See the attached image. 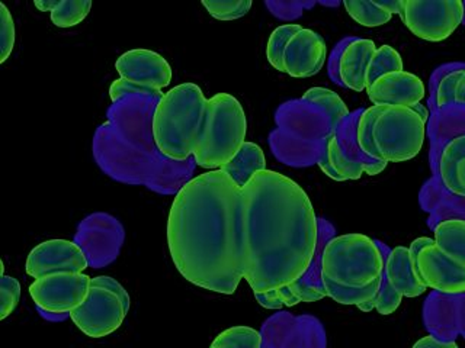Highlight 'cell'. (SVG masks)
Returning <instances> with one entry per match:
<instances>
[{
	"label": "cell",
	"mask_w": 465,
	"mask_h": 348,
	"mask_svg": "<svg viewBox=\"0 0 465 348\" xmlns=\"http://www.w3.org/2000/svg\"><path fill=\"white\" fill-rule=\"evenodd\" d=\"M382 106H370L361 113L360 121H358V130H356V140L360 145L361 151L365 156L372 160H380L377 150L372 144V127H374L375 120L381 112Z\"/></svg>",
	"instance_id": "484cf974"
},
{
	"label": "cell",
	"mask_w": 465,
	"mask_h": 348,
	"mask_svg": "<svg viewBox=\"0 0 465 348\" xmlns=\"http://www.w3.org/2000/svg\"><path fill=\"white\" fill-rule=\"evenodd\" d=\"M372 40H353L346 45L339 58V79L353 92L367 91V72L371 58L377 51Z\"/></svg>",
	"instance_id": "4fadbf2b"
},
{
	"label": "cell",
	"mask_w": 465,
	"mask_h": 348,
	"mask_svg": "<svg viewBox=\"0 0 465 348\" xmlns=\"http://www.w3.org/2000/svg\"><path fill=\"white\" fill-rule=\"evenodd\" d=\"M115 69L121 79L142 89L144 93H159L171 84L173 77L171 64L166 62V58L156 51L144 48L124 53L116 60Z\"/></svg>",
	"instance_id": "ba28073f"
},
{
	"label": "cell",
	"mask_w": 465,
	"mask_h": 348,
	"mask_svg": "<svg viewBox=\"0 0 465 348\" xmlns=\"http://www.w3.org/2000/svg\"><path fill=\"white\" fill-rule=\"evenodd\" d=\"M440 180L448 192L465 198V135L452 138L440 159Z\"/></svg>",
	"instance_id": "9a60e30c"
},
{
	"label": "cell",
	"mask_w": 465,
	"mask_h": 348,
	"mask_svg": "<svg viewBox=\"0 0 465 348\" xmlns=\"http://www.w3.org/2000/svg\"><path fill=\"white\" fill-rule=\"evenodd\" d=\"M89 266L86 254L69 239H48L34 246L25 263L26 275L34 279L53 273H84Z\"/></svg>",
	"instance_id": "9c48e42d"
},
{
	"label": "cell",
	"mask_w": 465,
	"mask_h": 348,
	"mask_svg": "<svg viewBox=\"0 0 465 348\" xmlns=\"http://www.w3.org/2000/svg\"><path fill=\"white\" fill-rule=\"evenodd\" d=\"M387 164L389 163L382 160H372L371 163H363V173H367L368 176H377L384 170Z\"/></svg>",
	"instance_id": "f35d334b"
},
{
	"label": "cell",
	"mask_w": 465,
	"mask_h": 348,
	"mask_svg": "<svg viewBox=\"0 0 465 348\" xmlns=\"http://www.w3.org/2000/svg\"><path fill=\"white\" fill-rule=\"evenodd\" d=\"M384 279L403 297H418L428 290L419 277L418 267L411 261L409 246L392 248L389 257L385 258Z\"/></svg>",
	"instance_id": "5bb4252c"
},
{
	"label": "cell",
	"mask_w": 465,
	"mask_h": 348,
	"mask_svg": "<svg viewBox=\"0 0 465 348\" xmlns=\"http://www.w3.org/2000/svg\"><path fill=\"white\" fill-rule=\"evenodd\" d=\"M426 123L411 108L382 106L372 127V144L387 163L414 159L425 144Z\"/></svg>",
	"instance_id": "277c9868"
},
{
	"label": "cell",
	"mask_w": 465,
	"mask_h": 348,
	"mask_svg": "<svg viewBox=\"0 0 465 348\" xmlns=\"http://www.w3.org/2000/svg\"><path fill=\"white\" fill-rule=\"evenodd\" d=\"M302 26L300 24H285V25L275 28L271 36H269L268 45H266V58L269 64L278 72H285L283 70V53L287 48L288 41L302 31Z\"/></svg>",
	"instance_id": "d4e9b609"
},
{
	"label": "cell",
	"mask_w": 465,
	"mask_h": 348,
	"mask_svg": "<svg viewBox=\"0 0 465 348\" xmlns=\"http://www.w3.org/2000/svg\"><path fill=\"white\" fill-rule=\"evenodd\" d=\"M21 283L12 276L2 275L0 279V319L7 318L21 301Z\"/></svg>",
	"instance_id": "83f0119b"
},
{
	"label": "cell",
	"mask_w": 465,
	"mask_h": 348,
	"mask_svg": "<svg viewBox=\"0 0 465 348\" xmlns=\"http://www.w3.org/2000/svg\"><path fill=\"white\" fill-rule=\"evenodd\" d=\"M382 282H384V277L378 279L377 282L371 283L370 286L367 287H345L339 286L331 280L322 279V286L326 290L327 296L333 299L334 302L358 306L363 302L377 297L378 292L381 289Z\"/></svg>",
	"instance_id": "d6986e66"
},
{
	"label": "cell",
	"mask_w": 465,
	"mask_h": 348,
	"mask_svg": "<svg viewBox=\"0 0 465 348\" xmlns=\"http://www.w3.org/2000/svg\"><path fill=\"white\" fill-rule=\"evenodd\" d=\"M220 170L229 174L237 185L244 186L259 171L266 170V157L263 150L254 142L246 141L236 157Z\"/></svg>",
	"instance_id": "2e32d148"
},
{
	"label": "cell",
	"mask_w": 465,
	"mask_h": 348,
	"mask_svg": "<svg viewBox=\"0 0 465 348\" xmlns=\"http://www.w3.org/2000/svg\"><path fill=\"white\" fill-rule=\"evenodd\" d=\"M0 63L6 62L11 57L12 51L15 47V40H16V31H15V22L12 14L7 9L6 5H0Z\"/></svg>",
	"instance_id": "f1b7e54d"
},
{
	"label": "cell",
	"mask_w": 465,
	"mask_h": 348,
	"mask_svg": "<svg viewBox=\"0 0 465 348\" xmlns=\"http://www.w3.org/2000/svg\"><path fill=\"white\" fill-rule=\"evenodd\" d=\"M291 292L294 294L295 299L298 304L305 302V304H312V302L322 301L323 297H326V290L323 286H316V285H310V283L304 282L302 279L295 280L294 283L288 285Z\"/></svg>",
	"instance_id": "1f68e13d"
},
{
	"label": "cell",
	"mask_w": 465,
	"mask_h": 348,
	"mask_svg": "<svg viewBox=\"0 0 465 348\" xmlns=\"http://www.w3.org/2000/svg\"><path fill=\"white\" fill-rule=\"evenodd\" d=\"M329 163L331 164L336 173L341 176L343 180H360L363 174V163L353 161L346 156L341 150V142L338 137L331 132L327 137L326 150H324Z\"/></svg>",
	"instance_id": "44dd1931"
},
{
	"label": "cell",
	"mask_w": 465,
	"mask_h": 348,
	"mask_svg": "<svg viewBox=\"0 0 465 348\" xmlns=\"http://www.w3.org/2000/svg\"><path fill=\"white\" fill-rule=\"evenodd\" d=\"M92 279L84 273H53L34 280L29 295L38 308L48 314H72L86 301Z\"/></svg>",
	"instance_id": "8992f818"
},
{
	"label": "cell",
	"mask_w": 465,
	"mask_h": 348,
	"mask_svg": "<svg viewBox=\"0 0 465 348\" xmlns=\"http://www.w3.org/2000/svg\"><path fill=\"white\" fill-rule=\"evenodd\" d=\"M128 93H144V92L128 83V82H125L124 79L115 80V82L111 84V89H109V96H111V101L113 102L120 101L123 96Z\"/></svg>",
	"instance_id": "836d02e7"
},
{
	"label": "cell",
	"mask_w": 465,
	"mask_h": 348,
	"mask_svg": "<svg viewBox=\"0 0 465 348\" xmlns=\"http://www.w3.org/2000/svg\"><path fill=\"white\" fill-rule=\"evenodd\" d=\"M346 12L349 16L360 24V25L367 26V28H377V26L385 25L391 21L392 14L384 11L382 7L378 6L377 2L371 0H352V2H343Z\"/></svg>",
	"instance_id": "7402d4cb"
},
{
	"label": "cell",
	"mask_w": 465,
	"mask_h": 348,
	"mask_svg": "<svg viewBox=\"0 0 465 348\" xmlns=\"http://www.w3.org/2000/svg\"><path fill=\"white\" fill-rule=\"evenodd\" d=\"M462 70H454L440 79L438 84V91H436V105L438 108H447L450 103H455V91H457V84L461 79Z\"/></svg>",
	"instance_id": "f546056e"
},
{
	"label": "cell",
	"mask_w": 465,
	"mask_h": 348,
	"mask_svg": "<svg viewBox=\"0 0 465 348\" xmlns=\"http://www.w3.org/2000/svg\"><path fill=\"white\" fill-rule=\"evenodd\" d=\"M432 244H435V239L429 238V237H420V238L414 239L413 243L409 246L411 261H413L414 265H416V261H418L419 253H420L425 246H432Z\"/></svg>",
	"instance_id": "8d00e7d4"
},
{
	"label": "cell",
	"mask_w": 465,
	"mask_h": 348,
	"mask_svg": "<svg viewBox=\"0 0 465 348\" xmlns=\"http://www.w3.org/2000/svg\"><path fill=\"white\" fill-rule=\"evenodd\" d=\"M127 314L118 295L104 287L92 286L86 301L70 314V318L87 337L104 338L123 325Z\"/></svg>",
	"instance_id": "52a82bcc"
},
{
	"label": "cell",
	"mask_w": 465,
	"mask_h": 348,
	"mask_svg": "<svg viewBox=\"0 0 465 348\" xmlns=\"http://www.w3.org/2000/svg\"><path fill=\"white\" fill-rule=\"evenodd\" d=\"M403 58L399 54V51L394 50L391 45L378 47L368 65L367 89L378 77L384 76L387 72H403Z\"/></svg>",
	"instance_id": "603a6c76"
},
{
	"label": "cell",
	"mask_w": 465,
	"mask_h": 348,
	"mask_svg": "<svg viewBox=\"0 0 465 348\" xmlns=\"http://www.w3.org/2000/svg\"><path fill=\"white\" fill-rule=\"evenodd\" d=\"M319 241L312 200L297 181L259 171L246 185L222 170L186 181L172 203L167 246L183 279L232 295L242 280L253 294L302 279Z\"/></svg>",
	"instance_id": "6da1fadb"
},
{
	"label": "cell",
	"mask_w": 465,
	"mask_h": 348,
	"mask_svg": "<svg viewBox=\"0 0 465 348\" xmlns=\"http://www.w3.org/2000/svg\"><path fill=\"white\" fill-rule=\"evenodd\" d=\"M153 138L160 154L174 161L193 157L196 166L220 170L246 142L243 106L232 94L203 96L195 83L164 93L153 115Z\"/></svg>",
	"instance_id": "7a4b0ae2"
},
{
	"label": "cell",
	"mask_w": 465,
	"mask_h": 348,
	"mask_svg": "<svg viewBox=\"0 0 465 348\" xmlns=\"http://www.w3.org/2000/svg\"><path fill=\"white\" fill-rule=\"evenodd\" d=\"M92 286L104 287V289L111 290V292H114V294L121 297V301L125 304L127 311L130 309L131 299L130 295H128V290H125V287H124L118 280L113 279V277H109V276H98V277L92 279Z\"/></svg>",
	"instance_id": "d6a6232c"
},
{
	"label": "cell",
	"mask_w": 465,
	"mask_h": 348,
	"mask_svg": "<svg viewBox=\"0 0 465 348\" xmlns=\"http://www.w3.org/2000/svg\"><path fill=\"white\" fill-rule=\"evenodd\" d=\"M377 297H374V299H370V301L363 302V304H358V309H361L362 312H371L374 311L375 309V304H377Z\"/></svg>",
	"instance_id": "7bdbcfd3"
},
{
	"label": "cell",
	"mask_w": 465,
	"mask_h": 348,
	"mask_svg": "<svg viewBox=\"0 0 465 348\" xmlns=\"http://www.w3.org/2000/svg\"><path fill=\"white\" fill-rule=\"evenodd\" d=\"M317 164H319L320 169H322V171L326 174L327 178L333 179L334 181H345L338 173H336V170L331 167V164L329 163V160H327L324 152L322 154V157H320L319 163Z\"/></svg>",
	"instance_id": "74e56055"
},
{
	"label": "cell",
	"mask_w": 465,
	"mask_h": 348,
	"mask_svg": "<svg viewBox=\"0 0 465 348\" xmlns=\"http://www.w3.org/2000/svg\"><path fill=\"white\" fill-rule=\"evenodd\" d=\"M377 304H375V311L380 315H391L399 309L400 304L403 302V295L399 294L394 287L390 285L387 280L382 282L381 289L377 295Z\"/></svg>",
	"instance_id": "4dcf8cb0"
},
{
	"label": "cell",
	"mask_w": 465,
	"mask_h": 348,
	"mask_svg": "<svg viewBox=\"0 0 465 348\" xmlns=\"http://www.w3.org/2000/svg\"><path fill=\"white\" fill-rule=\"evenodd\" d=\"M210 348H262V334L252 326H232L223 331Z\"/></svg>",
	"instance_id": "cb8c5ba5"
},
{
	"label": "cell",
	"mask_w": 465,
	"mask_h": 348,
	"mask_svg": "<svg viewBox=\"0 0 465 348\" xmlns=\"http://www.w3.org/2000/svg\"><path fill=\"white\" fill-rule=\"evenodd\" d=\"M34 5L41 12H50L51 22L58 28L79 25L92 9L89 0H36Z\"/></svg>",
	"instance_id": "e0dca14e"
},
{
	"label": "cell",
	"mask_w": 465,
	"mask_h": 348,
	"mask_svg": "<svg viewBox=\"0 0 465 348\" xmlns=\"http://www.w3.org/2000/svg\"><path fill=\"white\" fill-rule=\"evenodd\" d=\"M302 101L316 103L326 111L329 122H331V132L349 115L348 106H346L345 102L341 101V96L329 91V89H324V87H312V89L305 92Z\"/></svg>",
	"instance_id": "ffe728a7"
},
{
	"label": "cell",
	"mask_w": 465,
	"mask_h": 348,
	"mask_svg": "<svg viewBox=\"0 0 465 348\" xmlns=\"http://www.w3.org/2000/svg\"><path fill=\"white\" fill-rule=\"evenodd\" d=\"M413 348H460L455 341H440L433 335H426L414 343Z\"/></svg>",
	"instance_id": "d590c367"
},
{
	"label": "cell",
	"mask_w": 465,
	"mask_h": 348,
	"mask_svg": "<svg viewBox=\"0 0 465 348\" xmlns=\"http://www.w3.org/2000/svg\"><path fill=\"white\" fill-rule=\"evenodd\" d=\"M368 99L375 106L413 108L425 98V84L409 72H387L367 89Z\"/></svg>",
	"instance_id": "7c38bea8"
},
{
	"label": "cell",
	"mask_w": 465,
	"mask_h": 348,
	"mask_svg": "<svg viewBox=\"0 0 465 348\" xmlns=\"http://www.w3.org/2000/svg\"><path fill=\"white\" fill-rule=\"evenodd\" d=\"M419 277L428 289L443 295L465 294V267L443 253L436 244L419 253Z\"/></svg>",
	"instance_id": "30bf717a"
},
{
	"label": "cell",
	"mask_w": 465,
	"mask_h": 348,
	"mask_svg": "<svg viewBox=\"0 0 465 348\" xmlns=\"http://www.w3.org/2000/svg\"><path fill=\"white\" fill-rule=\"evenodd\" d=\"M433 239L443 253L465 267V219H445L433 229Z\"/></svg>",
	"instance_id": "ac0fdd59"
},
{
	"label": "cell",
	"mask_w": 465,
	"mask_h": 348,
	"mask_svg": "<svg viewBox=\"0 0 465 348\" xmlns=\"http://www.w3.org/2000/svg\"><path fill=\"white\" fill-rule=\"evenodd\" d=\"M414 112L418 113L419 116H420L421 120H423V122H428L429 120V111L426 109L425 105H421V103H418V105L413 106Z\"/></svg>",
	"instance_id": "b9f144b4"
},
{
	"label": "cell",
	"mask_w": 465,
	"mask_h": 348,
	"mask_svg": "<svg viewBox=\"0 0 465 348\" xmlns=\"http://www.w3.org/2000/svg\"><path fill=\"white\" fill-rule=\"evenodd\" d=\"M254 297H256L258 304L265 309L280 311L283 308L282 301H281L280 295H278V289L269 290L265 294H254Z\"/></svg>",
	"instance_id": "e575fe53"
},
{
	"label": "cell",
	"mask_w": 465,
	"mask_h": 348,
	"mask_svg": "<svg viewBox=\"0 0 465 348\" xmlns=\"http://www.w3.org/2000/svg\"><path fill=\"white\" fill-rule=\"evenodd\" d=\"M384 267L380 246L363 234L334 237L322 253V279L339 286H370L384 277Z\"/></svg>",
	"instance_id": "3957f363"
},
{
	"label": "cell",
	"mask_w": 465,
	"mask_h": 348,
	"mask_svg": "<svg viewBox=\"0 0 465 348\" xmlns=\"http://www.w3.org/2000/svg\"><path fill=\"white\" fill-rule=\"evenodd\" d=\"M378 6L382 7L384 11L390 12V14H401L403 11V0H392V2H377Z\"/></svg>",
	"instance_id": "ab89813d"
},
{
	"label": "cell",
	"mask_w": 465,
	"mask_h": 348,
	"mask_svg": "<svg viewBox=\"0 0 465 348\" xmlns=\"http://www.w3.org/2000/svg\"><path fill=\"white\" fill-rule=\"evenodd\" d=\"M327 47L323 36L302 28L290 41L283 53V70L288 76L307 79L316 76L326 63Z\"/></svg>",
	"instance_id": "8fae6325"
},
{
	"label": "cell",
	"mask_w": 465,
	"mask_h": 348,
	"mask_svg": "<svg viewBox=\"0 0 465 348\" xmlns=\"http://www.w3.org/2000/svg\"><path fill=\"white\" fill-rule=\"evenodd\" d=\"M455 103L465 105V69L462 72L461 79L458 82L457 91H455Z\"/></svg>",
	"instance_id": "60d3db41"
},
{
	"label": "cell",
	"mask_w": 465,
	"mask_h": 348,
	"mask_svg": "<svg viewBox=\"0 0 465 348\" xmlns=\"http://www.w3.org/2000/svg\"><path fill=\"white\" fill-rule=\"evenodd\" d=\"M465 6L460 0H403L400 18L420 40L440 43L461 25Z\"/></svg>",
	"instance_id": "5b68a950"
},
{
	"label": "cell",
	"mask_w": 465,
	"mask_h": 348,
	"mask_svg": "<svg viewBox=\"0 0 465 348\" xmlns=\"http://www.w3.org/2000/svg\"><path fill=\"white\" fill-rule=\"evenodd\" d=\"M203 6L217 21H236L243 18L253 6L252 0H229V2H208L203 0Z\"/></svg>",
	"instance_id": "4316f807"
}]
</instances>
